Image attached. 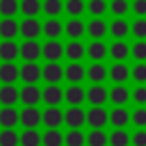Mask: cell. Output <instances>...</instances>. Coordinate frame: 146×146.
<instances>
[{"label":"cell","mask_w":146,"mask_h":146,"mask_svg":"<svg viewBox=\"0 0 146 146\" xmlns=\"http://www.w3.org/2000/svg\"><path fill=\"white\" fill-rule=\"evenodd\" d=\"M41 80H46L48 84H59L64 80V66L59 62H48L41 68Z\"/></svg>","instance_id":"cell-7"},{"label":"cell","mask_w":146,"mask_h":146,"mask_svg":"<svg viewBox=\"0 0 146 146\" xmlns=\"http://www.w3.org/2000/svg\"><path fill=\"white\" fill-rule=\"evenodd\" d=\"M41 123L48 130H59V125L64 123V112L59 107H46L41 112Z\"/></svg>","instance_id":"cell-8"},{"label":"cell","mask_w":146,"mask_h":146,"mask_svg":"<svg viewBox=\"0 0 146 146\" xmlns=\"http://www.w3.org/2000/svg\"><path fill=\"white\" fill-rule=\"evenodd\" d=\"M18 78L25 82V84H36L41 80V66L36 62H25L21 68H18Z\"/></svg>","instance_id":"cell-10"},{"label":"cell","mask_w":146,"mask_h":146,"mask_svg":"<svg viewBox=\"0 0 146 146\" xmlns=\"http://www.w3.org/2000/svg\"><path fill=\"white\" fill-rule=\"evenodd\" d=\"M62 100H64V89L59 84H46L41 89V103H46L48 107H59Z\"/></svg>","instance_id":"cell-3"},{"label":"cell","mask_w":146,"mask_h":146,"mask_svg":"<svg viewBox=\"0 0 146 146\" xmlns=\"http://www.w3.org/2000/svg\"><path fill=\"white\" fill-rule=\"evenodd\" d=\"M18 43L16 41H2L0 43V59L2 62H14L18 57Z\"/></svg>","instance_id":"cell-32"},{"label":"cell","mask_w":146,"mask_h":146,"mask_svg":"<svg viewBox=\"0 0 146 146\" xmlns=\"http://www.w3.org/2000/svg\"><path fill=\"white\" fill-rule=\"evenodd\" d=\"M64 11H66L71 18H80V16L87 11V2H84V0H66V2H64Z\"/></svg>","instance_id":"cell-34"},{"label":"cell","mask_w":146,"mask_h":146,"mask_svg":"<svg viewBox=\"0 0 146 146\" xmlns=\"http://www.w3.org/2000/svg\"><path fill=\"white\" fill-rule=\"evenodd\" d=\"M130 123L135 130H146V107H135L130 112Z\"/></svg>","instance_id":"cell-39"},{"label":"cell","mask_w":146,"mask_h":146,"mask_svg":"<svg viewBox=\"0 0 146 146\" xmlns=\"http://www.w3.org/2000/svg\"><path fill=\"white\" fill-rule=\"evenodd\" d=\"M64 78H66V82H71V84H80V82L87 78V68H84L80 62H68L66 68H64Z\"/></svg>","instance_id":"cell-17"},{"label":"cell","mask_w":146,"mask_h":146,"mask_svg":"<svg viewBox=\"0 0 146 146\" xmlns=\"http://www.w3.org/2000/svg\"><path fill=\"white\" fill-rule=\"evenodd\" d=\"M21 146H41V132L39 130H23L18 135Z\"/></svg>","instance_id":"cell-35"},{"label":"cell","mask_w":146,"mask_h":146,"mask_svg":"<svg viewBox=\"0 0 146 146\" xmlns=\"http://www.w3.org/2000/svg\"><path fill=\"white\" fill-rule=\"evenodd\" d=\"M130 123V112L128 107H112L110 110V125L114 130H125V125Z\"/></svg>","instance_id":"cell-18"},{"label":"cell","mask_w":146,"mask_h":146,"mask_svg":"<svg viewBox=\"0 0 146 146\" xmlns=\"http://www.w3.org/2000/svg\"><path fill=\"white\" fill-rule=\"evenodd\" d=\"M107 146H130V135L125 130H112L107 135Z\"/></svg>","instance_id":"cell-36"},{"label":"cell","mask_w":146,"mask_h":146,"mask_svg":"<svg viewBox=\"0 0 146 146\" xmlns=\"http://www.w3.org/2000/svg\"><path fill=\"white\" fill-rule=\"evenodd\" d=\"M64 123L68 125V130H80L87 123V112L82 107H68L64 112Z\"/></svg>","instance_id":"cell-9"},{"label":"cell","mask_w":146,"mask_h":146,"mask_svg":"<svg viewBox=\"0 0 146 146\" xmlns=\"http://www.w3.org/2000/svg\"><path fill=\"white\" fill-rule=\"evenodd\" d=\"M130 57L135 62H146V41H135L130 46Z\"/></svg>","instance_id":"cell-47"},{"label":"cell","mask_w":146,"mask_h":146,"mask_svg":"<svg viewBox=\"0 0 146 146\" xmlns=\"http://www.w3.org/2000/svg\"><path fill=\"white\" fill-rule=\"evenodd\" d=\"M87 80L91 84H103L107 80V66L103 62H91L87 66Z\"/></svg>","instance_id":"cell-19"},{"label":"cell","mask_w":146,"mask_h":146,"mask_svg":"<svg viewBox=\"0 0 146 146\" xmlns=\"http://www.w3.org/2000/svg\"><path fill=\"white\" fill-rule=\"evenodd\" d=\"M18 34L25 36V41H36L41 34V23L36 18H23V23H18Z\"/></svg>","instance_id":"cell-13"},{"label":"cell","mask_w":146,"mask_h":146,"mask_svg":"<svg viewBox=\"0 0 146 146\" xmlns=\"http://www.w3.org/2000/svg\"><path fill=\"white\" fill-rule=\"evenodd\" d=\"M41 57L46 62H59L64 57V43H59L57 39H48L41 46Z\"/></svg>","instance_id":"cell-6"},{"label":"cell","mask_w":146,"mask_h":146,"mask_svg":"<svg viewBox=\"0 0 146 146\" xmlns=\"http://www.w3.org/2000/svg\"><path fill=\"white\" fill-rule=\"evenodd\" d=\"M41 34H46L48 39H59L64 34V23L59 18H48L46 23H41Z\"/></svg>","instance_id":"cell-23"},{"label":"cell","mask_w":146,"mask_h":146,"mask_svg":"<svg viewBox=\"0 0 146 146\" xmlns=\"http://www.w3.org/2000/svg\"><path fill=\"white\" fill-rule=\"evenodd\" d=\"M64 146H87V135L82 130H68L64 135Z\"/></svg>","instance_id":"cell-38"},{"label":"cell","mask_w":146,"mask_h":146,"mask_svg":"<svg viewBox=\"0 0 146 146\" xmlns=\"http://www.w3.org/2000/svg\"><path fill=\"white\" fill-rule=\"evenodd\" d=\"M107 103H112L114 107H125L130 103V89L125 84H114L112 89H107Z\"/></svg>","instance_id":"cell-4"},{"label":"cell","mask_w":146,"mask_h":146,"mask_svg":"<svg viewBox=\"0 0 146 146\" xmlns=\"http://www.w3.org/2000/svg\"><path fill=\"white\" fill-rule=\"evenodd\" d=\"M41 146H64V135L59 130H46L41 135Z\"/></svg>","instance_id":"cell-37"},{"label":"cell","mask_w":146,"mask_h":146,"mask_svg":"<svg viewBox=\"0 0 146 146\" xmlns=\"http://www.w3.org/2000/svg\"><path fill=\"white\" fill-rule=\"evenodd\" d=\"M130 11L135 14V18H146V0H132Z\"/></svg>","instance_id":"cell-48"},{"label":"cell","mask_w":146,"mask_h":146,"mask_svg":"<svg viewBox=\"0 0 146 146\" xmlns=\"http://www.w3.org/2000/svg\"><path fill=\"white\" fill-rule=\"evenodd\" d=\"M107 57H112L114 62H125L130 57V43H125V41H112L107 46Z\"/></svg>","instance_id":"cell-20"},{"label":"cell","mask_w":146,"mask_h":146,"mask_svg":"<svg viewBox=\"0 0 146 146\" xmlns=\"http://www.w3.org/2000/svg\"><path fill=\"white\" fill-rule=\"evenodd\" d=\"M110 123V112L105 107H89L87 110V125L91 130H103Z\"/></svg>","instance_id":"cell-1"},{"label":"cell","mask_w":146,"mask_h":146,"mask_svg":"<svg viewBox=\"0 0 146 146\" xmlns=\"http://www.w3.org/2000/svg\"><path fill=\"white\" fill-rule=\"evenodd\" d=\"M87 57H89L91 62H103V59L107 57V43H103V41H91V43L87 46Z\"/></svg>","instance_id":"cell-29"},{"label":"cell","mask_w":146,"mask_h":146,"mask_svg":"<svg viewBox=\"0 0 146 146\" xmlns=\"http://www.w3.org/2000/svg\"><path fill=\"white\" fill-rule=\"evenodd\" d=\"M84 55H87V46L82 41H68L64 46V57L68 62H82Z\"/></svg>","instance_id":"cell-21"},{"label":"cell","mask_w":146,"mask_h":146,"mask_svg":"<svg viewBox=\"0 0 146 146\" xmlns=\"http://www.w3.org/2000/svg\"><path fill=\"white\" fill-rule=\"evenodd\" d=\"M130 146H146V130H135L130 135Z\"/></svg>","instance_id":"cell-49"},{"label":"cell","mask_w":146,"mask_h":146,"mask_svg":"<svg viewBox=\"0 0 146 146\" xmlns=\"http://www.w3.org/2000/svg\"><path fill=\"white\" fill-rule=\"evenodd\" d=\"M64 100L68 107H82V103H87V89L82 84H68L64 89Z\"/></svg>","instance_id":"cell-2"},{"label":"cell","mask_w":146,"mask_h":146,"mask_svg":"<svg viewBox=\"0 0 146 146\" xmlns=\"http://www.w3.org/2000/svg\"><path fill=\"white\" fill-rule=\"evenodd\" d=\"M87 103L91 107H105V103H107V89H105V84H91L87 89Z\"/></svg>","instance_id":"cell-14"},{"label":"cell","mask_w":146,"mask_h":146,"mask_svg":"<svg viewBox=\"0 0 146 146\" xmlns=\"http://www.w3.org/2000/svg\"><path fill=\"white\" fill-rule=\"evenodd\" d=\"M18 100L25 105V107H36L41 103V89L36 84H25L21 91H18Z\"/></svg>","instance_id":"cell-12"},{"label":"cell","mask_w":146,"mask_h":146,"mask_svg":"<svg viewBox=\"0 0 146 146\" xmlns=\"http://www.w3.org/2000/svg\"><path fill=\"white\" fill-rule=\"evenodd\" d=\"M130 100L137 107H146V84H135V89L130 91Z\"/></svg>","instance_id":"cell-44"},{"label":"cell","mask_w":146,"mask_h":146,"mask_svg":"<svg viewBox=\"0 0 146 146\" xmlns=\"http://www.w3.org/2000/svg\"><path fill=\"white\" fill-rule=\"evenodd\" d=\"M18 55H21L25 62H36V59L41 57V43H39V41H25V43H21Z\"/></svg>","instance_id":"cell-22"},{"label":"cell","mask_w":146,"mask_h":146,"mask_svg":"<svg viewBox=\"0 0 146 146\" xmlns=\"http://www.w3.org/2000/svg\"><path fill=\"white\" fill-rule=\"evenodd\" d=\"M0 146H18V132L14 128L0 130Z\"/></svg>","instance_id":"cell-46"},{"label":"cell","mask_w":146,"mask_h":146,"mask_svg":"<svg viewBox=\"0 0 146 146\" xmlns=\"http://www.w3.org/2000/svg\"><path fill=\"white\" fill-rule=\"evenodd\" d=\"M87 146H107V132L105 130H91L87 135Z\"/></svg>","instance_id":"cell-43"},{"label":"cell","mask_w":146,"mask_h":146,"mask_svg":"<svg viewBox=\"0 0 146 146\" xmlns=\"http://www.w3.org/2000/svg\"><path fill=\"white\" fill-rule=\"evenodd\" d=\"M87 34L94 39V41H103V36L107 34V23L103 18H91L87 23Z\"/></svg>","instance_id":"cell-24"},{"label":"cell","mask_w":146,"mask_h":146,"mask_svg":"<svg viewBox=\"0 0 146 146\" xmlns=\"http://www.w3.org/2000/svg\"><path fill=\"white\" fill-rule=\"evenodd\" d=\"M0 14L5 18H14L18 14V0H0Z\"/></svg>","instance_id":"cell-45"},{"label":"cell","mask_w":146,"mask_h":146,"mask_svg":"<svg viewBox=\"0 0 146 146\" xmlns=\"http://www.w3.org/2000/svg\"><path fill=\"white\" fill-rule=\"evenodd\" d=\"M0 125H2V130L18 125V110L16 107H0Z\"/></svg>","instance_id":"cell-28"},{"label":"cell","mask_w":146,"mask_h":146,"mask_svg":"<svg viewBox=\"0 0 146 146\" xmlns=\"http://www.w3.org/2000/svg\"><path fill=\"white\" fill-rule=\"evenodd\" d=\"M41 11H43L48 18H57V16L64 11V0H43V2H41Z\"/></svg>","instance_id":"cell-33"},{"label":"cell","mask_w":146,"mask_h":146,"mask_svg":"<svg viewBox=\"0 0 146 146\" xmlns=\"http://www.w3.org/2000/svg\"><path fill=\"white\" fill-rule=\"evenodd\" d=\"M18 11L25 18H36V14L41 11V0H21L18 2Z\"/></svg>","instance_id":"cell-30"},{"label":"cell","mask_w":146,"mask_h":146,"mask_svg":"<svg viewBox=\"0 0 146 146\" xmlns=\"http://www.w3.org/2000/svg\"><path fill=\"white\" fill-rule=\"evenodd\" d=\"M0 36H2V41H14V36H18V21L2 18L0 21Z\"/></svg>","instance_id":"cell-26"},{"label":"cell","mask_w":146,"mask_h":146,"mask_svg":"<svg viewBox=\"0 0 146 146\" xmlns=\"http://www.w3.org/2000/svg\"><path fill=\"white\" fill-rule=\"evenodd\" d=\"M107 11L114 18H125V14L130 11V0H110L107 2Z\"/></svg>","instance_id":"cell-31"},{"label":"cell","mask_w":146,"mask_h":146,"mask_svg":"<svg viewBox=\"0 0 146 146\" xmlns=\"http://www.w3.org/2000/svg\"><path fill=\"white\" fill-rule=\"evenodd\" d=\"M107 34H112L114 41H125V36L130 34V23L125 18H114L112 23H107Z\"/></svg>","instance_id":"cell-16"},{"label":"cell","mask_w":146,"mask_h":146,"mask_svg":"<svg viewBox=\"0 0 146 146\" xmlns=\"http://www.w3.org/2000/svg\"><path fill=\"white\" fill-rule=\"evenodd\" d=\"M130 80H135L137 84H146V62H135V66L130 68Z\"/></svg>","instance_id":"cell-42"},{"label":"cell","mask_w":146,"mask_h":146,"mask_svg":"<svg viewBox=\"0 0 146 146\" xmlns=\"http://www.w3.org/2000/svg\"><path fill=\"white\" fill-rule=\"evenodd\" d=\"M16 80H18V66L14 62L0 64V82L2 84H14Z\"/></svg>","instance_id":"cell-27"},{"label":"cell","mask_w":146,"mask_h":146,"mask_svg":"<svg viewBox=\"0 0 146 146\" xmlns=\"http://www.w3.org/2000/svg\"><path fill=\"white\" fill-rule=\"evenodd\" d=\"M18 123L25 130H36V125L41 123V112L39 107H23L18 112Z\"/></svg>","instance_id":"cell-5"},{"label":"cell","mask_w":146,"mask_h":146,"mask_svg":"<svg viewBox=\"0 0 146 146\" xmlns=\"http://www.w3.org/2000/svg\"><path fill=\"white\" fill-rule=\"evenodd\" d=\"M18 103V89L14 84H2L0 87V105L2 107H14Z\"/></svg>","instance_id":"cell-25"},{"label":"cell","mask_w":146,"mask_h":146,"mask_svg":"<svg viewBox=\"0 0 146 146\" xmlns=\"http://www.w3.org/2000/svg\"><path fill=\"white\" fill-rule=\"evenodd\" d=\"M87 11L94 18H103V14L107 11V0H89L87 2Z\"/></svg>","instance_id":"cell-41"},{"label":"cell","mask_w":146,"mask_h":146,"mask_svg":"<svg viewBox=\"0 0 146 146\" xmlns=\"http://www.w3.org/2000/svg\"><path fill=\"white\" fill-rule=\"evenodd\" d=\"M130 34L135 41H146V18H135L130 23Z\"/></svg>","instance_id":"cell-40"},{"label":"cell","mask_w":146,"mask_h":146,"mask_svg":"<svg viewBox=\"0 0 146 146\" xmlns=\"http://www.w3.org/2000/svg\"><path fill=\"white\" fill-rule=\"evenodd\" d=\"M64 34H68L71 41H80L82 34H87V23L82 18H68V23H64Z\"/></svg>","instance_id":"cell-15"},{"label":"cell","mask_w":146,"mask_h":146,"mask_svg":"<svg viewBox=\"0 0 146 146\" xmlns=\"http://www.w3.org/2000/svg\"><path fill=\"white\" fill-rule=\"evenodd\" d=\"M107 78L114 82V84H125L130 80V66L125 62H114L110 68H107Z\"/></svg>","instance_id":"cell-11"}]
</instances>
